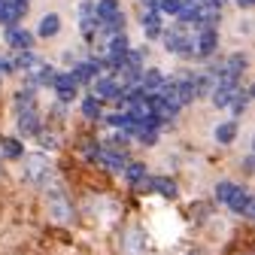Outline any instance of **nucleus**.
Masks as SVG:
<instances>
[{
  "label": "nucleus",
  "mask_w": 255,
  "mask_h": 255,
  "mask_svg": "<svg viewBox=\"0 0 255 255\" xmlns=\"http://www.w3.org/2000/svg\"><path fill=\"white\" fill-rule=\"evenodd\" d=\"M219 49V30L216 27H195L191 30V55L210 58Z\"/></svg>",
  "instance_id": "f257e3e1"
},
{
  "label": "nucleus",
  "mask_w": 255,
  "mask_h": 255,
  "mask_svg": "<svg viewBox=\"0 0 255 255\" xmlns=\"http://www.w3.org/2000/svg\"><path fill=\"white\" fill-rule=\"evenodd\" d=\"M164 46H167V52H173V55H191V30L185 27V24H176V27H170L167 34H164Z\"/></svg>",
  "instance_id": "f03ea898"
},
{
  "label": "nucleus",
  "mask_w": 255,
  "mask_h": 255,
  "mask_svg": "<svg viewBox=\"0 0 255 255\" xmlns=\"http://www.w3.org/2000/svg\"><path fill=\"white\" fill-rule=\"evenodd\" d=\"M52 88H55V94H58L61 101H73L76 91H79V82L73 79V73H58L55 82H52Z\"/></svg>",
  "instance_id": "7ed1b4c3"
},
{
  "label": "nucleus",
  "mask_w": 255,
  "mask_h": 255,
  "mask_svg": "<svg viewBox=\"0 0 255 255\" xmlns=\"http://www.w3.org/2000/svg\"><path fill=\"white\" fill-rule=\"evenodd\" d=\"M70 73H73V79H76V82H94V79L101 76V64L94 61V58H85V61H79V64H76Z\"/></svg>",
  "instance_id": "20e7f679"
},
{
  "label": "nucleus",
  "mask_w": 255,
  "mask_h": 255,
  "mask_svg": "<svg viewBox=\"0 0 255 255\" xmlns=\"http://www.w3.org/2000/svg\"><path fill=\"white\" fill-rule=\"evenodd\" d=\"M6 43H9L12 49H18V52H27L30 46H34V34H30V30H24V27H18V24H12V27L6 30Z\"/></svg>",
  "instance_id": "39448f33"
},
{
  "label": "nucleus",
  "mask_w": 255,
  "mask_h": 255,
  "mask_svg": "<svg viewBox=\"0 0 255 255\" xmlns=\"http://www.w3.org/2000/svg\"><path fill=\"white\" fill-rule=\"evenodd\" d=\"M119 15H122L119 0H98V3H94V18H98V24H110Z\"/></svg>",
  "instance_id": "423d86ee"
},
{
  "label": "nucleus",
  "mask_w": 255,
  "mask_h": 255,
  "mask_svg": "<svg viewBox=\"0 0 255 255\" xmlns=\"http://www.w3.org/2000/svg\"><path fill=\"white\" fill-rule=\"evenodd\" d=\"M143 34H146V40H155V37H161V34H164L161 12H158V9H152V12H143Z\"/></svg>",
  "instance_id": "0eeeda50"
},
{
  "label": "nucleus",
  "mask_w": 255,
  "mask_h": 255,
  "mask_svg": "<svg viewBox=\"0 0 255 255\" xmlns=\"http://www.w3.org/2000/svg\"><path fill=\"white\" fill-rule=\"evenodd\" d=\"M140 88L143 91H158V88H161L164 85V73L161 70H140Z\"/></svg>",
  "instance_id": "6e6552de"
},
{
  "label": "nucleus",
  "mask_w": 255,
  "mask_h": 255,
  "mask_svg": "<svg viewBox=\"0 0 255 255\" xmlns=\"http://www.w3.org/2000/svg\"><path fill=\"white\" fill-rule=\"evenodd\" d=\"M94 94H101V98H119V82L113 76H98L94 79Z\"/></svg>",
  "instance_id": "1a4fd4ad"
},
{
  "label": "nucleus",
  "mask_w": 255,
  "mask_h": 255,
  "mask_svg": "<svg viewBox=\"0 0 255 255\" xmlns=\"http://www.w3.org/2000/svg\"><path fill=\"white\" fill-rule=\"evenodd\" d=\"M37 30H40V37H46V40H49V37H55L58 30H61V18H58L55 12H49V15H43V18H40V27H37Z\"/></svg>",
  "instance_id": "9d476101"
},
{
  "label": "nucleus",
  "mask_w": 255,
  "mask_h": 255,
  "mask_svg": "<svg viewBox=\"0 0 255 255\" xmlns=\"http://www.w3.org/2000/svg\"><path fill=\"white\" fill-rule=\"evenodd\" d=\"M12 64H15V67H18V70H27V73H30V70H37V67H40V64H43V61H40V58H37L34 52H30V49H27V52H21V55H18V58H15Z\"/></svg>",
  "instance_id": "9b49d317"
},
{
  "label": "nucleus",
  "mask_w": 255,
  "mask_h": 255,
  "mask_svg": "<svg viewBox=\"0 0 255 255\" xmlns=\"http://www.w3.org/2000/svg\"><path fill=\"white\" fill-rule=\"evenodd\" d=\"M182 9V0H158V12H164V15H179Z\"/></svg>",
  "instance_id": "f8f14e48"
},
{
  "label": "nucleus",
  "mask_w": 255,
  "mask_h": 255,
  "mask_svg": "<svg viewBox=\"0 0 255 255\" xmlns=\"http://www.w3.org/2000/svg\"><path fill=\"white\" fill-rule=\"evenodd\" d=\"M18 125H21V134H34V131H37V116H34V113H24V116L18 119Z\"/></svg>",
  "instance_id": "ddd939ff"
},
{
  "label": "nucleus",
  "mask_w": 255,
  "mask_h": 255,
  "mask_svg": "<svg viewBox=\"0 0 255 255\" xmlns=\"http://www.w3.org/2000/svg\"><path fill=\"white\" fill-rule=\"evenodd\" d=\"M82 113H85L88 119L101 116V104H98V98H85V104H82Z\"/></svg>",
  "instance_id": "4468645a"
},
{
  "label": "nucleus",
  "mask_w": 255,
  "mask_h": 255,
  "mask_svg": "<svg viewBox=\"0 0 255 255\" xmlns=\"http://www.w3.org/2000/svg\"><path fill=\"white\" fill-rule=\"evenodd\" d=\"M216 137H219V140H231V137H234V125H231V122H225V125H219V131H216Z\"/></svg>",
  "instance_id": "2eb2a0df"
},
{
  "label": "nucleus",
  "mask_w": 255,
  "mask_h": 255,
  "mask_svg": "<svg viewBox=\"0 0 255 255\" xmlns=\"http://www.w3.org/2000/svg\"><path fill=\"white\" fill-rule=\"evenodd\" d=\"M15 70V64H12V58H6V55H0V73H12Z\"/></svg>",
  "instance_id": "dca6fc26"
},
{
  "label": "nucleus",
  "mask_w": 255,
  "mask_h": 255,
  "mask_svg": "<svg viewBox=\"0 0 255 255\" xmlns=\"http://www.w3.org/2000/svg\"><path fill=\"white\" fill-rule=\"evenodd\" d=\"M143 3V12H152V9H158V0H140Z\"/></svg>",
  "instance_id": "f3484780"
},
{
  "label": "nucleus",
  "mask_w": 255,
  "mask_h": 255,
  "mask_svg": "<svg viewBox=\"0 0 255 255\" xmlns=\"http://www.w3.org/2000/svg\"><path fill=\"white\" fill-rule=\"evenodd\" d=\"M3 146H6V152H9V155H15V152H18V146H15V143H9V140H6Z\"/></svg>",
  "instance_id": "a211bd4d"
},
{
  "label": "nucleus",
  "mask_w": 255,
  "mask_h": 255,
  "mask_svg": "<svg viewBox=\"0 0 255 255\" xmlns=\"http://www.w3.org/2000/svg\"><path fill=\"white\" fill-rule=\"evenodd\" d=\"M237 3H240V6H243V9H249V6H252V3H255V0H237Z\"/></svg>",
  "instance_id": "6ab92c4d"
},
{
  "label": "nucleus",
  "mask_w": 255,
  "mask_h": 255,
  "mask_svg": "<svg viewBox=\"0 0 255 255\" xmlns=\"http://www.w3.org/2000/svg\"><path fill=\"white\" fill-rule=\"evenodd\" d=\"M188 3H201V0H188Z\"/></svg>",
  "instance_id": "aec40b11"
}]
</instances>
